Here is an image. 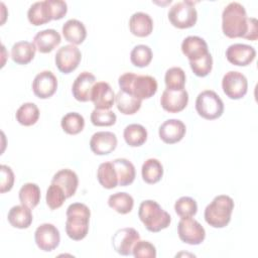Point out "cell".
Masks as SVG:
<instances>
[{
    "label": "cell",
    "instance_id": "cell-1",
    "mask_svg": "<svg viewBox=\"0 0 258 258\" xmlns=\"http://www.w3.org/2000/svg\"><path fill=\"white\" fill-rule=\"evenodd\" d=\"M222 29L224 34L230 38L243 37L256 40L258 37L256 18L248 17L244 6L239 2H231L224 8Z\"/></svg>",
    "mask_w": 258,
    "mask_h": 258
},
{
    "label": "cell",
    "instance_id": "cell-2",
    "mask_svg": "<svg viewBox=\"0 0 258 258\" xmlns=\"http://www.w3.org/2000/svg\"><path fill=\"white\" fill-rule=\"evenodd\" d=\"M120 90L140 99L151 98L157 91L156 80L148 75H136L134 73H125L118 79Z\"/></svg>",
    "mask_w": 258,
    "mask_h": 258
},
{
    "label": "cell",
    "instance_id": "cell-3",
    "mask_svg": "<svg viewBox=\"0 0 258 258\" xmlns=\"http://www.w3.org/2000/svg\"><path fill=\"white\" fill-rule=\"evenodd\" d=\"M66 232L75 241L83 240L89 232L91 212L88 206L82 203L71 204L67 209Z\"/></svg>",
    "mask_w": 258,
    "mask_h": 258
},
{
    "label": "cell",
    "instance_id": "cell-4",
    "mask_svg": "<svg viewBox=\"0 0 258 258\" xmlns=\"http://www.w3.org/2000/svg\"><path fill=\"white\" fill-rule=\"evenodd\" d=\"M138 217L145 228L153 233L166 229L171 222L170 215L152 200H146L140 204Z\"/></svg>",
    "mask_w": 258,
    "mask_h": 258
},
{
    "label": "cell",
    "instance_id": "cell-5",
    "mask_svg": "<svg viewBox=\"0 0 258 258\" xmlns=\"http://www.w3.org/2000/svg\"><path fill=\"white\" fill-rule=\"evenodd\" d=\"M234 210V201L231 197L220 195L214 198L204 213L206 222L214 228H224L231 221V215Z\"/></svg>",
    "mask_w": 258,
    "mask_h": 258
},
{
    "label": "cell",
    "instance_id": "cell-6",
    "mask_svg": "<svg viewBox=\"0 0 258 258\" xmlns=\"http://www.w3.org/2000/svg\"><path fill=\"white\" fill-rule=\"evenodd\" d=\"M196 110L204 119L214 120L223 115L224 103L216 92L205 90L197 97Z\"/></svg>",
    "mask_w": 258,
    "mask_h": 258
},
{
    "label": "cell",
    "instance_id": "cell-7",
    "mask_svg": "<svg viewBox=\"0 0 258 258\" xmlns=\"http://www.w3.org/2000/svg\"><path fill=\"white\" fill-rule=\"evenodd\" d=\"M168 19L174 27L180 29L192 27L198 19L195 3L187 0L176 2L168 10Z\"/></svg>",
    "mask_w": 258,
    "mask_h": 258
},
{
    "label": "cell",
    "instance_id": "cell-8",
    "mask_svg": "<svg viewBox=\"0 0 258 258\" xmlns=\"http://www.w3.org/2000/svg\"><path fill=\"white\" fill-rule=\"evenodd\" d=\"M177 234L183 243L189 245H199L206 238L204 227L191 217L180 219L177 225Z\"/></svg>",
    "mask_w": 258,
    "mask_h": 258
},
{
    "label": "cell",
    "instance_id": "cell-9",
    "mask_svg": "<svg viewBox=\"0 0 258 258\" xmlns=\"http://www.w3.org/2000/svg\"><path fill=\"white\" fill-rule=\"evenodd\" d=\"M222 88L227 97L233 100H238L246 95L248 90V82L242 73L230 71L223 77Z\"/></svg>",
    "mask_w": 258,
    "mask_h": 258
},
{
    "label": "cell",
    "instance_id": "cell-10",
    "mask_svg": "<svg viewBox=\"0 0 258 258\" xmlns=\"http://www.w3.org/2000/svg\"><path fill=\"white\" fill-rule=\"evenodd\" d=\"M82 58L80 49L74 44H67L57 49L54 57L55 66L62 74H70L75 71Z\"/></svg>",
    "mask_w": 258,
    "mask_h": 258
},
{
    "label": "cell",
    "instance_id": "cell-11",
    "mask_svg": "<svg viewBox=\"0 0 258 258\" xmlns=\"http://www.w3.org/2000/svg\"><path fill=\"white\" fill-rule=\"evenodd\" d=\"M34 241L40 250L44 252H50L59 245V231L52 224H41L36 228L34 232Z\"/></svg>",
    "mask_w": 258,
    "mask_h": 258
},
{
    "label": "cell",
    "instance_id": "cell-12",
    "mask_svg": "<svg viewBox=\"0 0 258 258\" xmlns=\"http://www.w3.org/2000/svg\"><path fill=\"white\" fill-rule=\"evenodd\" d=\"M138 240H140V235L134 228H122L113 235L112 245L118 254L128 256L132 254L133 247Z\"/></svg>",
    "mask_w": 258,
    "mask_h": 258
},
{
    "label": "cell",
    "instance_id": "cell-13",
    "mask_svg": "<svg viewBox=\"0 0 258 258\" xmlns=\"http://www.w3.org/2000/svg\"><path fill=\"white\" fill-rule=\"evenodd\" d=\"M57 89V79L51 71L38 73L32 82V91L39 99L51 97Z\"/></svg>",
    "mask_w": 258,
    "mask_h": 258
},
{
    "label": "cell",
    "instance_id": "cell-14",
    "mask_svg": "<svg viewBox=\"0 0 258 258\" xmlns=\"http://www.w3.org/2000/svg\"><path fill=\"white\" fill-rule=\"evenodd\" d=\"M256 56V50L253 46L245 43L231 44L226 50V57L229 62L239 67L250 64Z\"/></svg>",
    "mask_w": 258,
    "mask_h": 258
},
{
    "label": "cell",
    "instance_id": "cell-15",
    "mask_svg": "<svg viewBox=\"0 0 258 258\" xmlns=\"http://www.w3.org/2000/svg\"><path fill=\"white\" fill-rule=\"evenodd\" d=\"M188 103V94L185 89L173 91L165 89L160 98L161 107L169 113L182 111Z\"/></svg>",
    "mask_w": 258,
    "mask_h": 258
},
{
    "label": "cell",
    "instance_id": "cell-16",
    "mask_svg": "<svg viewBox=\"0 0 258 258\" xmlns=\"http://www.w3.org/2000/svg\"><path fill=\"white\" fill-rule=\"evenodd\" d=\"M186 131L184 123L178 119H168L164 121L158 129L160 139L166 144H174L180 141Z\"/></svg>",
    "mask_w": 258,
    "mask_h": 258
},
{
    "label": "cell",
    "instance_id": "cell-17",
    "mask_svg": "<svg viewBox=\"0 0 258 258\" xmlns=\"http://www.w3.org/2000/svg\"><path fill=\"white\" fill-rule=\"evenodd\" d=\"M117 137L110 131H99L92 135L90 148L97 155H107L115 150Z\"/></svg>",
    "mask_w": 258,
    "mask_h": 258
},
{
    "label": "cell",
    "instance_id": "cell-18",
    "mask_svg": "<svg viewBox=\"0 0 258 258\" xmlns=\"http://www.w3.org/2000/svg\"><path fill=\"white\" fill-rule=\"evenodd\" d=\"M96 78L89 72L81 73L74 81L72 86V93L76 100L80 102H87L91 100V94Z\"/></svg>",
    "mask_w": 258,
    "mask_h": 258
},
{
    "label": "cell",
    "instance_id": "cell-19",
    "mask_svg": "<svg viewBox=\"0 0 258 258\" xmlns=\"http://www.w3.org/2000/svg\"><path fill=\"white\" fill-rule=\"evenodd\" d=\"M91 101L95 109H110L115 101V94L106 82H97L92 90Z\"/></svg>",
    "mask_w": 258,
    "mask_h": 258
},
{
    "label": "cell",
    "instance_id": "cell-20",
    "mask_svg": "<svg viewBox=\"0 0 258 258\" xmlns=\"http://www.w3.org/2000/svg\"><path fill=\"white\" fill-rule=\"evenodd\" d=\"M181 51L189 61L197 60L209 52L206 40L197 35H189L182 40Z\"/></svg>",
    "mask_w": 258,
    "mask_h": 258
},
{
    "label": "cell",
    "instance_id": "cell-21",
    "mask_svg": "<svg viewBox=\"0 0 258 258\" xmlns=\"http://www.w3.org/2000/svg\"><path fill=\"white\" fill-rule=\"evenodd\" d=\"M61 41L60 34L55 29H44L38 31L33 37L36 49L41 53L52 51Z\"/></svg>",
    "mask_w": 258,
    "mask_h": 258
},
{
    "label": "cell",
    "instance_id": "cell-22",
    "mask_svg": "<svg viewBox=\"0 0 258 258\" xmlns=\"http://www.w3.org/2000/svg\"><path fill=\"white\" fill-rule=\"evenodd\" d=\"M51 182L59 185L64 191L67 198H71L76 194L79 185V178L75 171L69 168H63L54 173Z\"/></svg>",
    "mask_w": 258,
    "mask_h": 258
},
{
    "label": "cell",
    "instance_id": "cell-23",
    "mask_svg": "<svg viewBox=\"0 0 258 258\" xmlns=\"http://www.w3.org/2000/svg\"><path fill=\"white\" fill-rule=\"evenodd\" d=\"M129 28L132 34L138 37L148 36L153 30V21L145 12H135L129 19Z\"/></svg>",
    "mask_w": 258,
    "mask_h": 258
},
{
    "label": "cell",
    "instance_id": "cell-24",
    "mask_svg": "<svg viewBox=\"0 0 258 258\" xmlns=\"http://www.w3.org/2000/svg\"><path fill=\"white\" fill-rule=\"evenodd\" d=\"M64 39L72 44H81L87 36V29L84 23L78 19H69L61 28Z\"/></svg>",
    "mask_w": 258,
    "mask_h": 258
},
{
    "label": "cell",
    "instance_id": "cell-25",
    "mask_svg": "<svg viewBox=\"0 0 258 258\" xmlns=\"http://www.w3.org/2000/svg\"><path fill=\"white\" fill-rule=\"evenodd\" d=\"M27 18L29 22L35 26L42 25L52 20V14L48 1L44 0L33 3L27 11Z\"/></svg>",
    "mask_w": 258,
    "mask_h": 258
},
{
    "label": "cell",
    "instance_id": "cell-26",
    "mask_svg": "<svg viewBox=\"0 0 258 258\" xmlns=\"http://www.w3.org/2000/svg\"><path fill=\"white\" fill-rule=\"evenodd\" d=\"M7 219L12 227L18 229L28 228L33 220L31 210L23 205L12 207L8 212Z\"/></svg>",
    "mask_w": 258,
    "mask_h": 258
},
{
    "label": "cell",
    "instance_id": "cell-27",
    "mask_svg": "<svg viewBox=\"0 0 258 258\" xmlns=\"http://www.w3.org/2000/svg\"><path fill=\"white\" fill-rule=\"evenodd\" d=\"M36 51V46L33 42L17 41L11 48V58L17 64H27L30 62Z\"/></svg>",
    "mask_w": 258,
    "mask_h": 258
},
{
    "label": "cell",
    "instance_id": "cell-28",
    "mask_svg": "<svg viewBox=\"0 0 258 258\" xmlns=\"http://www.w3.org/2000/svg\"><path fill=\"white\" fill-rule=\"evenodd\" d=\"M112 163L115 167L118 184L121 186H126L131 184L136 176V171L133 163L126 158H116L112 160Z\"/></svg>",
    "mask_w": 258,
    "mask_h": 258
},
{
    "label": "cell",
    "instance_id": "cell-29",
    "mask_svg": "<svg viewBox=\"0 0 258 258\" xmlns=\"http://www.w3.org/2000/svg\"><path fill=\"white\" fill-rule=\"evenodd\" d=\"M117 109L124 115L135 114L141 107L142 101L131 94L119 91L115 96Z\"/></svg>",
    "mask_w": 258,
    "mask_h": 258
},
{
    "label": "cell",
    "instance_id": "cell-30",
    "mask_svg": "<svg viewBox=\"0 0 258 258\" xmlns=\"http://www.w3.org/2000/svg\"><path fill=\"white\" fill-rule=\"evenodd\" d=\"M142 178L146 183L153 184L158 182L163 175V166L156 158H148L141 167Z\"/></svg>",
    "mask_w": 258,
    "mask_h": 258
},
{
    "label": "cell",
    "instance_id": "cell-31",
    "mask_svg": "<svg viewBox=\"0 0 258 258\" xmlns=\"http://www.w3.org/2000/svg\"><path fill=\"white\" fill-rule=\"evenodd\" d=\"M97 178L100 184L107 189L114 188L118 185V176L112 161L103 162L99 165L97 170Z\"/></svg>",
    "mask_w": 258,
    "mask_h": 258
},
{
    "label": "cell",
    "instance_id": "cell-32",
    "mask_svg": "<svg viewBox=\"0 0 258 258\" xmlns=\"http://www.w3.org/2000/svg\"><path fill=\"white\" fill-rule=\"evenodd\" d=\"M18 197L21 205L26 206L29 209H33L40 202V188L36 183H24L19 189Z\"/></svg>",
    "mask_w": 258,
    "mask_h": 258
},
{
    "label": "cell",
    "instance_id": "cell-33",
    "mask_svg": "<svg viewBox=\"0 0 258 258\" xmlns=\"http://www.w3.org/2000/svg\"><path fill=\"white\" fill-rule=\"evenodd\" d=\"M123 137L129 146H141L147 139V130L140 124H129L124 129Z\"/></svg>",
    "mask_w": 258,
    "mask_h": 258
},
{
    "label": "cell",
    "instance_id": "cell-34",
    "mask_svg": "<svg viewBox=\"0 0 258 258\" xmlns=\"http://www.w3.org/2000/svg\"><path fill=\"white\" fill-rule=\"evenodd\" d=\"M16 120L23 126L35 124L39 118V109L34 103H24L16 111Z\"/></svg>",
    "mask_w": 258,
    "mask_h": 258
},
{
    "label": "cell",
    "instance_id": "cell-35",
    "mask_svg": "<svg viewBox=\"0 0 258 258\" xmlns=\"http://www.w3.org/2000/svg\"><path fill=\"white\" fill-rule=\"evenodd\" d=\"M108 205L117 213L125 215L132 211L134 200L127 192H115L108 198Z\"/></svg>",
    "mask_w": 258,
    "mask_h": 258
},
{
    "label": "cell",
    "instance_id": "cell-36",
    "mask_svg": "<svg viewBox=\"0 0 258 258\" xmlns=\"http://www.w3.org/2000/svg\"><path fill=\"white\" fill-rule=\"evenodd\" d=\"M60 125L66 133L76 135L83 131L85 127V119L77 112H70L61 118Z\"/></svg>",
    "mask_w": 258,
    "mask_h": 258
},
{
    "label": "cell",
    "instance_id": "cell-37",
    "mask_svg": "<svg viewBox=\"0 0 258 258\" xmlns=\"http://www.w3.org/2000/svg\"><path fill=\"white\" fill-rule=\"evenodd\" d=\"M185 73L179 67H172L168 69L164 76V82L166 89L178 91L184 89L185 85Z\"/></svg>",
    "mask_w": 258,
    "mask_h": 258
},
{
    "label": "cell",
    "instance_id": "cell-38",
    "mask_svg": "<svg viewBox=\"0 0 258 258\" xmlns=\"http://www.w3.org/2000/svg\"><path fill=\"white\" fill-rule=\"evenodd\" d=\"M152 50L148 45L138 44L133 47L130 52L131 62L138 68L147 67L152 59Z\"/></svg>",
    "mask_w": 258,
    "mask_h": 258
},
{
    "label": "cell",
    "instance_id": "cell-39",
    "mask_svg": "<svg viewBox=\"0 0 258 258\" xmlns=\"http://www.w3.org/2000/svg\"><path fill=\"white\" fill-rule=\"evenodd\" d=\"M67 199V196L62 188L55 184V183H50L46 190V204L50 210H56L62 206Z\"/></svg>",
    "mask_w": 258,
    "mask_h": 258
},
{
    "label": "cell",
    "instance_id": "cell-40",
    "mask_svg": "<svg viewBox=\"0 0 258 258\" xmlns=\"http://www.w3.org/2000/svg\"><path fill=\"white\" fill-rule=\"evenodd\" d=\"M175 213L180 218L192 217L198 212L197 202L190 197H181L174 204Z\"/></svg>",
    "mask_w": 258,
    "mask_h": 258
},
{
    "label": "cell",
    "instance_id": "cell-41",
    "mask_svg": "<svg viewBox=\"0 0 258 258\" xmlns=\"http://www.w3.org/2000/svg\"><path fill=\"white\" fill-rule=\"evenodd\" d=\"M91 122L95 126H112L116 122V114L110 109H94L91 113Z\"/></svg>",
    "mask_w": 258,
    "mask_h": 258
},
{
    "label": "cell",
    "instance_id": "cell-42",
    "mask_svg": "<svg viewBox=\"0 0 258 258\" xmlns=\"http://www.w3.org/2000/svg\"><path fill=\"white\" fill-rule=\"evenodd\" d=\"M189 66L194 74L198 77H206L208 76L213 68V57L210 52H208L203 57L197 60H190Z\"/></svg>",
    "mask_w": 258,
    "mask_h": 258
},
{
    "label": "cell",
    "instance_id": "cell-43",
    "mask_svg": "<svg viewBox=\"0 0 258 258\" xmlns=\"http://www.w3.org/2000/svg\"><path fill=\"white\" fill-rule=\"evenodd\" d=\"M132 254L135 258H155L156 249L150 242L138 240L133 247Z\"/></svg>",
    "mask_w": 258,
    "mask_h": 258
},
{
    "label": "cell",
    "instance_id": "cell-44",
    "mask_svg": "<svg viewBox=\"0 0 258 258\" xmlns=\"http://www.w3.org/2000/svg\"><path fill=\"white\" fill-rule=\"evenodd\" d=\"M0 173H1V182H0V192L4 194L9 191L14 184V173L8 165L2 164L0 166Z\"/></svg>",
    "mask_w": 258,
    "mask_h": 258
},
{
    "label": "cell",
    "instance_id": "cell-45",
    "mask_svg": "<svg viewBox=\"0 0 258 258\" xmlns=\"http://www.w3.org/2000/svg\"><path fill=\"white\" fill-rule=\"evenodd\" d=\"M50 11L52 14V20L61 19L68 12V5L61 0H47Z\"/></svg>",
    "mask_w": 258,
    "mask_h": 258
}]
</instances>
